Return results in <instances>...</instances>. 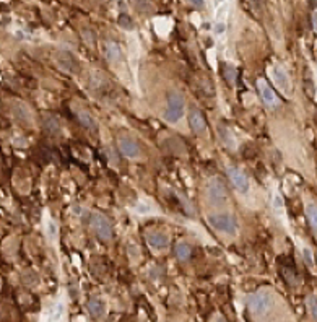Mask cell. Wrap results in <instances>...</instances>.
<instances>
[{
  "instance_id": "6da1fadb",
  "label": "cell",
  "mask_w": 317,
  "mask_h": 322,
  "mask_svg": "<svg viewBox=\"0 0 317 322\" xmlns=\"http://www.w3.org/2000/svg\"><path fill=\"white\" fill-rule=\"evenodd\" d=\"M208 225L213 230L223 233L228 236H236L239 230V223L233 213H211L207 216Z\"/></svg>"
},
{
  "instance_id": "7a4b0ae2",
  "label": "cell",
  "mask_w": 317,
  "mask_h": 322,
  "mask_svg": "<svg viewBox=\"0 0 317 322\" xmlns=\"http://www.w3.org/2000/svg\"><path fill=\"white\" fill-rule=\"evenodd\" d=\"M205 196L211 205H226L230 202V192L225 186V182L218 176L210 177L205 186Z\"/></svg>"
},
{
  "instance_id": "3957f363",
  "label": "cell",
  "mask_w": 317,
  "mask_h": 322,
  "mask_svg": "<svg viewBox=\"0 0 317 322\" xmlns=\"http://www.w3.org/2000/svg\"><path fill=\"white\" fill-rule=\"evenodd\" d=\"M246 304L254 316H264L270 311L274 298L269 291H255L246 298Z\"/></svg>"
},
{
  "instance_id": "277c9868",
  "label": "cell",
  "mask_w": 317,
  "mask_h": 322,
  "mask_svg": "<svg viewBox=\"0 0 317 322\" xmlns=\"http://www.w3.org/2000/svg\"><path fill=\"white\" fill-rule=\"evenodd\" d=\"M184 108H186L184 96L179 91L171 90L168 93V108H166L164 119L171 122V124H176L184 116Z\"/></svg>"
},
{
  "instance_id": "5b68a950",
  "label": "cell",
  "mask_w": 317,
  "mask_h": 322,
  "mask_svg": "<svg viewBox=\"0 0 317 322\" xmlns=\"http://www.w3.org/2000/svg\"><path fill=\"white\" fill-rule=\"evenodd\" d=\"M90 225H91V228L94 230V233H96L101 240L109 241L111 238H113V225H111V221L106 218L104 215L93 213L91 218H90Z\"/></svg>"
},
{
  "instance_id": "8992f818",
  "label": "cell",
  "mask_w": 317,
  "mask_h": 322,
  "mask_svg": "<svg viewBox=\"0 0 317 322\" xmlns=\"http://www.w3.org/2000/svg\"><path fill=\"white\" fill-rule=\"evenodd\" d=\"M269 74L274 80L275 85L280 88V90L285 94H291V80L290 75L286 74V70L281 67V65H272L269 69Z\"/></svg>"
},
{
  "instance_id": "52a82bcc",
  "label": "cell",
  "mask_w": 317,
  "mask_h": 322,
  "mask_svg": "<svg viewBox=\"0 0 317 322\" xmlns=\"http://www.w3.org/2000/svg\"><path fill=\"white\" fill-rule=\"evenodd\" d=\"M226 174H228V177H230L233 187H235L238 192L246 194L249 191V177L246 176L244 171H241L239 168H233V166H230V168L226 169Z\"/></svg>"
},
{
  "instance_id": "ba28073f",
  "label": "cell",
  "mask_w": 317,
  "mask_h": 322,
  "mask_svg": "<svg viewBox=\"0 0 317 322\" xmlns=\"http://www.w3.org/2000/svg\"><path fill=\"white\" fill-rule=\"evenodd\" d=\"M257 90H259L260 98H262V101L267 108H277L278 106V98H277L275 91L272 90V86L264 79H257Z\"/></svg>"
},
{
  "instance_id": "9c48e42d",
  "label": "cell",
  "mask_w": 317,
  "mask_h": 322,
  "mask_svg": "<svg viewBox=\"0 0 317 322\" xmlns=\"http://www.w3.org/2000/svg\"><path fill=\"white\" fill-rule=\"evenodd\" d=\"M119 152L122 157L129 158V160H135L140 157V147H138V143L129 137H124L119 140Z\"/></svg>"
},
{
  "instance_id": "30bf717a",
  "label": "cell",
  "mask_w": 317,
  "mask_h": 322,
  "mask_svg": "<svg viewBox=\"0 0 317 322\" xmlns=\"http://www.w3.org/2000/svg\"><path fill=\"white\" fill-rule=\"evenodd\" d=\"M189 125H191L194 134H198V135H202L205 129H207V122H205L203 114L194 106L189 109Z\"/></svg>"
},
{
  "instance_id": "8fae6325",
  "label": "cell",
  "mask_w": 317,
  "mask_h": 322,
  "mask_svg": "<svg viewBox=\"0 0 317 322\" xmlns=\"http://www.w3.org/2000/svg\"><path fill=\"white\" fill-rule=\"evenodd\" d=\"M147 242H148L150 247L157 249V251H161V249L168 247L169 238L163 231H150V233H147Z\"/></svg>"
},
{
  "instance_id": "7c38bea8",
  "label": "cell",
  "mask_w": 317,
  "mask_h": 322,
  "mask_svg": "<svg viewBox=\"0 0 317 322\" xmlns=\"http://www.w3.org/2000/svg\"><path fill=\"white\" fill-rule=\"evenodd\" d=\"M12 113H13V118L16 121H20L21 124L25 125H31L33 124V116H31V111L30 108L26 106L23 103H15L12 106Z\"/></svg>"
},
{
  "instance_id": "4fadbf2b",
  "label": "cell",
  "mask_w": 317,
  "mask_h": 322,
  "mask_svg": "<svg viewBox=\"0 0 317 322\" xmlns=\"http://www.w3.org/2000/svg\"><path fill=\"white\" fill-rule=\"evenodd\" d=\"M57 62L60 65V69H64L65 72H69V74H75V72L79 70V64H77L75 55L70 54V52H67V51L60 52Z\"/></svg>"
},
{
  "instance_id": "5bb4252c",
  "label": "cell",
  "mask_w": 317,
  "mask_h": 322,
  "mask_svg": "<svg viewBox=\"0 0 317 322\" xmlns=\"http://www.w3.org/2000/svg\"><path fill=\"white\" fill-rule=\"evenodd\" d=\"M216 134H218L221 143H223V145H225L226 148L235 150V148L238 147L235 135H233V132H231L230 129H228L226 125H223V124H218V125H216Z\"/></svg>"
},
{
  "instance_id": "9a60e30c",
  "label": "cell",
  "mask_w": 317,
  "mask_h": 322,
  "mask_svg": "<svg viewBox=\"0 0 317 322\" xmlns=\"http://www.w3.org/2000/svg\"><path fill=\"white\" fill-rule=\"evenodd\" d=\"M86 311L90 313L93 318H103L104 316V303L101 301L99 298H91V299H88V303H86Z\"/></svg>"
},
{
  "instance_id": "2e32d148",
  "label": "cell",
  "mask_w": 317,
  "mask_h": 322,
  "mask_svg": "<svg viewBox=\"0 0 317 322\" xmlns=\"http://www.w3.org/2000/svg\"><path fill=\"white\" fill-rule=\"evenodd\" d=\"M104 57L109 60V62H114V60L120 59V47L118 42L114 41H108L104 44Z\"/></svg>"
},
{
  "instance_id": "e0dca14e",
  "label": "cell",
  "mask_w": 317,
  "mask_h": 322,
  "mask_svg": "<svg viewBox=\"0 0 317 322\" xmlns=\"http://www.w3.org/2000/svg\"><path fill=\"white\" fill-rule=\"evenodd\" d=\"M79 121L81 122V125L83 127H86V129H91V130H96L98 129V124H96V121H94V118L90 114V113H86V111H80L79 114Z\"/></svg>"
},
{
  "instance_id": "ac0fdd59",
  "label": "cell",
  "mask_w": 317,
  "mask_h": 322,
  "mask_svg": "<svg viewBox=\"0 0 317 322\" xmlns=\"http://www.w3.org/2000/svg\"><path fill=\"white\" fill-rule=\"evenodd\" d=\"M176 255H177V259L181 260V262H186V260L191 259V255H192V247L189 246L187 242H179L176 246Z\"/></svg>"
},
{
  "instance_id": "d6986e66",
  "label": "cell",
  "mask_w": 317,
  "mask_h": 322,
  "mask_svg": "<svg viewBox=\"0 0 317 322\" xmlns=\"http://www.w3.org/2000/svg\"><path fill=\"white\" fill-rule=\"evenodd\" d=\"M306 216H308V221H309L311 228L317 233V205L316 203L306 205Z\"/></svg>"
},
{
  "instance_id": "ffe728a7",
  "label": "cell",
  "mask_w": 317,
  "mask_h": 322,
  "mask_svg": "<svg viewBox=\"0 0 317 322\" xmlns=\"http://www.w3.org/2000/svg\"><path fill=\"white\" fill-rule=\"evenodd\" d=\"M44 125H46V130L51 132V134H59L60 132V125H59V121L54 118V116H47L44 119Z\"/></svg>"
},
{
  "instance_id": "44dd1931",
  "label": "cell",
  "mask_w": 317,
  "mask_h": 322,
  "mask_svg": "<svg viewBox=\"0 0 317 322\" xmlns=\"http://www.w3.org/2000/svg\"><path fill=\"white\" fill-rule=\"evenodd\" d=\"M118 23L120 28H124L125 31H132L133 28H135V25H133V21L129 15H125V13H122L119 15V18H118Z\"/></svg>"
},
{
  "instance_id": "7402d4cb",
  "label": "cell",
  "mask_w": 317,
  "mask_h": 322,
  "mask_svg": "<svg viewBox=\"0 0 317 322\" xmlns=\"http://www.w3.org/2000/svg\"><path fill=\"white\" fill-rule=\"evenodd\" d=\"M306 304H308V309H309V314L317 321V296L311 295L306 299Z\"/></svg>"
},
{
  "instance_id": "603a6c76",
  "label": "cell",
  "mask_w": 317,
  "mask_h": 322,
  "mask_svg": "<svg viewBox=\"0 0 317 322\" xmlns=\"http://www.w3.org/2000/svg\"><path fill=\"white\" fill-rule=\"evenodd\" d=\"M47 235L51 240H55V238H57V225H55V221H52V220L47 223Z\"/></svg>"
},
{
  "instance_id": "cb8c5ba5",
  "label": "cell",
  "mask_w": 317,
  "mask_h": 322,
  "mask_svg": "<svg viewBox=\"0 0 317 322\" xmlns=\"http://www.w3.org/2000/svg\"><path fill=\"white\" fill-rule=\"evenodd\" d=\"M304 260H306V264H308V265H311V267H313V265H314L313 252H311L309 249H304Z\"/></svg>"
},
{
  "instance_id": "d4e9b609",
  "label": "cell",
  "mask_w": 317,
  "mask_h": 322,
  "mask_svg": "<svg viewBox=\"0 0 317 322\" xmlns=\"http://www.w3.org/2000/svg\"><path fill=\"white\" fill-rule=\"evenodd\" d=\"M83 38H85V41L88 42V44H94V36H93V31H88V30H85L83 31Z\"/></svg>"
},
{
  "instance_id": "484cf974",
  "label": "cell",
  "mask_w": 317,
  "mask_h": 322,
  "mask_svg": "<svg viewBox=\"0 0 317 322\" xmlns=\"http://www.w3.org/2000/svg\"><path fill=\"white\" fill-rule=\"evenodd\" d=\"M274 208H277V210H281L283 208V201H281V197L278 196H275V199H274Z\"/></svg>"
},
{
  "instance_id": "4316f807",
  "label": "cell",
  "mask_w": 317,
  "mask_h": 322,
  "mask_svg": "<svg viewBox=\"0 0 317 322\" xmlns=\"http://www.w3.org/2000/svg\"><path fill=\"white\" fill-rule=\"evenodd\" d=\"M313 26H314V31L317 33V12L313 13Z\"/></svg>"
},
{
  "instance_id": "83f0119b",
  "label": "cell",
  "mask_w": 317,
  "mask_h": 322,
  "mask_svg": "<svg viewBox=\"0 0 317 322\" xmlns=\"http://www.w3.org/2000/svg\"><path fill=\"white\" fill-rule=\"evenodd\" d=\"M191 5H192V7H203L205 3H203V2H197V0H194V2H191Z\"/></svg>"
},
{
  "instance_id": "f1b7e54d",
  "label": "cell",
  "mask_w": 317,
  "mask_h": 322,
  "mask_svg": "<svg viewBox=\"0 0 317 322\" xmlns=\"http://www.w3.org/2000/svg\"><path fill=\"white\" fill-rule=\"evenodd\" d=\"M216 322H226V319L223 318V316H218V318H216Z\"/></svg>"
}]
</instances>
